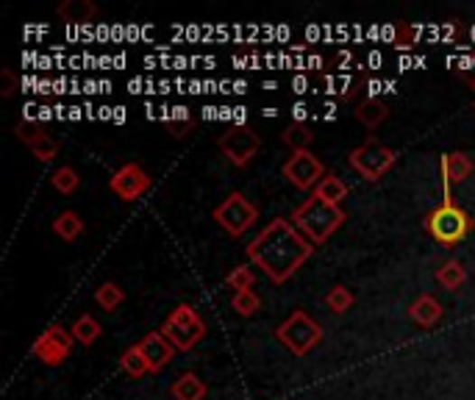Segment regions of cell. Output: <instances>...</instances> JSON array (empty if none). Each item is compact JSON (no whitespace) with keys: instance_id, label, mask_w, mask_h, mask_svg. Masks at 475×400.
Wrapping results in <instances>:
<instances>
[{"instance_id":"6da1fadb","label":"cell","mask_w":475,"mask_h":400,"mask_svg":"<svg viewBox=\"0 0 475 400\" xmlns=\"http://www.w3.org/2000/svg\"><path fill=\"white\" fill-rule=\"evenodd\" d=\"M314 253V245L292 226L286 217H275L247 245V259L273 284H286Z\"/></svg>"},{"instance_id":"7a4b0ae2","label":"cell","mask_w":475,"mask_h":400,"mask_svg":"<svg viewBox=\"0 0 475 400\" xmlns=\"http://www.w3.org/2000/svg\"><path fill=\"white\" fill-rule=\"evenodd\" d=\"M289 220L317 247L342 228V223L348 220V214L342 211V206L325 203L322 198L312 195L309 200H303L295 211H292Z\"/></svg>"},{"instance_id":"3957f363","label":"cell","mask_w":475,"mask_h":400,"mask_svg":"<svg viewBox=\"0 0 475 400\" xmlns=\"http://www.w3.org/2000/svg\"><path fill=\"white\" fill-rule=\"evenodd\" d=\"M423 226H425V231H428L436 242L445 245V247L459 245V242L467 239V234L472 231L470 214H467L464 209H459L453 200H445V203H440L436 209H431Z\"/></svg>"},{"instance_id":"277c9868","label":"cell","mask_w":475,"mask_h":400,"mask_svg":"<svg viewBox=\"0 0 475 400\" xmlns=\"http://www.w3.org/2000/svg\"><path fill=\"white\" fill-rule=\"evenodd\" d=\"M275 340L292 356H306L322 342V325L314 317H309L303 309H295L275 329Z\"/></svg>"},{"instance_id":"5b68a950","label":"cell","mask_w":475,"mask_h":400,"mask_svg":"<svg viewBox=\"0 0 475 400\" xmlns=\"http://www.w3.org/2000/svg\"><path fill=\"white\" fill-rule=\"evenodd\" d=\"M175 350H192L206 337V322L190 303H178L159 329Z\"/></svg>"},{"instance_id":"8992f818","label":"cell","mask_w":475,"mask_h":400,"mask_svg":"<svg viewBox=\"0 0 475 400\" xmlns=\"http://www.w3.org/2000/svg\"><path fill=\"white\" fill-rule=\"evenodd\" d=\"M397 162V153L392 148H387V144L376 142V139H368L364 144H359V148L350 151L348 156V164L350 170H356L364 181H378L384 178Z\"/></svg>"},{"instance_id":"52a82bcc","label":"cell","mask_w":475,"mask_h":400,"mask_svg":"<svg viewBox=\"0 0 475 400\" xmlns=\"http://www.w3.org/2000/svg\"><path fill=\"white\" fill-rule=\"evenodd\" d=\"M256 220H259V209H256L242 192H231L220 206L214 209V223L234 239L242 237Z\"/></svg>"},{"instance_id":"ba28073f","label":"cell","mask_w":475,"mask_h":400,"mask_svg":"<svg viewBox=\"0 0 475 400\" xmlns=\"http://www.w3.org/2000/svg\"><path fill=\"white\" fill-rule=\"evenodd\" d=\"M281 172H284V178L289 181V184L295 190H301V192H314L317 184L325 178V167L312 151H295L284 162Z\"/></svg>"},{"instance_id":"9c48e42d","label":"cell","mask_w":475,"mask_h":400,"mask_svg":"<svg viewBox=\"0 0 475 400\" xmlns=\"http://www.w3.org/2000/svg\"><path fill=\"white\" fill-rule=\"evenodd\" d=\"M217 144H220V151L226 153V159L234 167H247L253 162V156L259 153L262 139L256 136V131L247 128V126H234L220 139H217Z\"/></svg>"},{"instance_id":"30bf717a","label":"cell","mask_w":475,"mask_h":400,"mask_svg":"<svg viewBox=\"0 0 475 400\" xmlns=\"http://www.w3.org/2000/svg\"><path fill=\"white\" fill-rule=\"evenodd\" d=\"M72 334L64 329V325H51V329H45L40 337H36L33 342V356L42 361V365L48 367H59L67 361V356L72 353Z\"/></svg>"},{"instance_id":"8fae6325","label":"cell","mask_w":475,"mask_h":400,"mask_svg":"<svg viewBox=\"0 0 475 400\" xmlns=\"http://www.w3.org/2000/svg\"><path fill=\"white\" fill-rule=\"evenodd\" d=\"M108 190H112L120 200H139L151 190V175L139 164H123L112 178H108Z\"/></svg>"},{"instance_id":"7c38bea8","label":"cell","mask_w":475,"mask_h":400,"mask_svg":"<svg viewBox=\"0 0 475 400\" xmlns=\"http://www.w3.org/2000/svg\"><path fill=\"white\" fill-rule=\"evenodd\" d=\"M136 348H139V353L144 356V361H148L151 373H162V370L170 365V361H172V356H175V348L167 342V337H164L162 331L144 334V337L136 342Z\"/></svg>"},{"instance_id":"4fadbf2b","label":"cell","mask_w":475,"mask_h":400,"mask_svg":"<svg viewBox=\"0 0 475 400\" xmlns=\"http://www.w3.org/2000/svg\"><path fill=\"white\" fill-rule=\"evenodd\" d=\"M440 164H442V187H445V200H453V198H451L453 187H456V184H461V181H467V178L472 175L475 162H472L467 153L456 151V153L442 156V162H440Z\"/></svg>"},{"instance_id":"5bb4252c","label":"cell","mask_w":475,"mask_h":400,"mask_svg":"<svg viewBox=\"0 0 475 400\" xmlns=\"http://www.w3.org/2000/svg\"><path fill=\"white\" fill-rule=\"evenodd\" d=\"M442 303L433 295H420L412 306H409V317L420 325V329H433L436 322L442 320Z\"/></svg>"},{"instance_id":"9a60e30c","label":"cell","mask_w":475,"mask_h":400,"mask_svg":"<svg viewBox=\"0 0 475 400\" xmlns=\"http://www.w3.org/2000/svg\"><path fill=\"white\" fill-rule=\"evenodd\" d=\"M389 117V108L381 98H364L359 106H356V120L364 126V128H370L376 131L384 120Z\"/></svg>"},{"instance_id":"2e32d148","label":"cell","mask_w":475,"mask_h":400,"mask_svg":"<svg viewBox=\"0 0 475 400\" xmlns=\"http://www.w3.org/2000/svg\"><path fill=\"white\" fill-rule=\"evenodd\" d=\"M170 395L175 400H206L209 395V386L195 376V373H184L172 386H170Z\"/></svg>"},{"instance_id":"e0dca14e","label":"cell","mask_w":475,"mask_h":400,"mask_svg":"<svg viewBox=\"0 0 475 400\" xmlns=\"http://www.w3.org/2000/svg\"><path fill=\"white\" fill-rule=\"evenodd\" d=\"M98 14V9L89 4V0H67V4L59 6V17L67 20L70 25H87L92 17Z\"/></svg>"},{"instance_id":"ac0fdd59","label":"cell","mask_w":475,"mask_h":400,"mask_svg":"<svg viewBox=\"0 0 475 400\" xmlns=\"http://www.w3.org/2000/svg\"><path fill=\"white\" fill-rule=\"evenodd\" d=\"M53 234L64 242H76L84 234V220L76 211H61L53 220Z\"/></svg>"},{"instance_id":"d6986e66","label":"cell","mask_w":475,"mask_h":400,"mask_svg":"<svg viewBox=\"0 0 475 400\" xmlns=\"http://www.w3.org/2000/svg\"><path fill=\"white\" fill-rule=\"evenodd\" d=\"M312 195H317V198H322L325 203H334V206H340L345 198H348V184L340 178V175H325L320 184H317V190L312 192Z\"/></svg>"},{"instance_id":"ffe728a7","label":"cell","mask_w":475,"mask_h":400,"mask_svg":"<svg viewBox=\"0 0 475 400\" xmlns=\"http://www.w3.org/2000/svg\"><path fill=\"white\" fill-rule=\"evenodd\" d=\"M70 334H72V340H76L79 345L89 348V345H95L98 337H100V322H98L92 314H81L76 322H72Z\"/></svg>"},{"instance_id":"44dd1931","label":"cell","mask_w":475,"mask_h":400,"mask_svg":"<svg viewBox=\"0 0 475 400\" xmlns=\"http://www.w3.org/2000/svg\"><path fill=\"white\" fill-rule=\"evenodd\" d=\"M281 142L289 144L292 153H295V151H309V144L314 142V134H312V128L306 123H292V126L284 128Z\"/></svg>"},{"instance_id":"7402d4cb","label":"cell","mask_w":475,"mask_h":400,"mask_svg":"<svg viewBox=\"0 0 475 400\" xmlns=\"http://www.w3.org/2000/svg\"><path fill=\"white\" fill-rule=\"evenodd\" d=\"M464 281H467V270H464L461 262H456V259L445 262L440 270H436V284L445 286V289H451V293H456V289H459Z\"/></svg>"},{"instance_id":"603a6c76","label":"cell","mask_w":475,"mask_h":400,"mask_svg":"<svg viewBox=\"0 0 475 400\" xmlns=\"http://www.w3.org/2000/svg\"><path fill=\"white\" fill-rule=\"evenodd\" d=\"M95 301H98V306H100L103 312H115V309L126 301V293L120 289V284L106 281V284H100V286L95 289Z\"/></svg>"},{"instance_id":"cb8c5ba5","label":"cell","mask_w":475,"mask_h":400,"mask_svg":"<svg viewBox=\"0 0 475 400\" xmlns=\"http://www.w3.org/2000/svg\"><path fill=\"white\" fill-rule=\"evenodd\" d=\"M231 309L239 314V317H253L256 312L262 309V298L253 293V289H242V293H234L231 298Z\"/></svg>"},{"instance_id":"d4e9b609","label":"cell","mask_w":475,"mask_h":400,"mask_svg":"<svg viewBox=\"0 0 475 400\" xmlns=\"http://www.w3.org/2000/svg\"><path fill=\"white\" fill-rule=\"evenodd\" d=\"M120 367L131 376V378H142V376H148L151 367H148V361H144V356L139 353V348H128L120 358Z\"/></svg>"},{"instance_id":"484cf974","label":"cell","mask_w":475,"mask_h":400,"mask_svg":"<svg viewBox=\"0 0 475 400\" xmlns=\"http://www.w3.org/2000/svg\"><path fill=\"white\" fill-rule=\"evenodd\" d=\"M51 184L56 187V192H61V195H72V192L79 190L81 178H79V172L72 170V167H59V170L51 175Z\"/></svg>"},{"instance_id":"4316f807","label":"cell","mask_w":475,"mask_h":400,"mask_svg":"<svg viewBox=\"0 0 475 400\" xmlns=\"http://www.w3.org/2000/svg\"><path fill=\"white\" fill-rule=\"evenodd\" d=\"M325 306L331 309L334 314H345L350 306H353V293L348 286L337 284L334 289H328V295H325Z\"/></svg>"},{"instance_id":"83f0119b","label":"cell","mask_w":475,"mask_h":400,"mask_svg":"<svg viewBox=\"0 0 475 400\" xmlns=\"http://www.w3.org/2000/svg\"><path fill=\"white\" fill-rule=\"evenodd\" d=\"M31 153L40 159V162H53L59 156V142L51 134H45V136H40V139L31 144Z\"/></svg>"},{"instance_id":"f1b7e54d","label":"cell","mask_w":475,"mask_h":400,"mask_svg":"<svg viewBox=\"0 0 475 400\" xmlns=\"http://www.w3.org/2000/svg\"><path fill=\"white\" fill-rule=\"evenodd\" d=\"M253 281H256V275H253V270L245 267V265L234 267V270L226 275V284L234 289V293H242V289H253Z\"/></svg>"},{"instance_id":"f546056e","label":"cell","mask_w":475,"mask_h":400,"mask_svg":"<svg viewBox=\"0 0 475 400\" xmlns=\"http://www.w3.org/2000/svg\"><path fill=\"white\" fill-rule=\"evenodd\" d=\"M48 131L42 128V123H20L17 126V136L28 144V148H31V144L36 142V139H40V136H45Z\"/></svg>"},{"instance_id":"4dcf8cb0","label":"cell","mask_w":475,"mask_h":400,"mask_svg":"<svg viewBox=\"0 0 475 400\" xmlns=\"http://www.w3.org/2000/svg\"><path fill=\"white\" fill-rule=\"evenodd\" d=\"M292 117H295V123H306V117H309V106L301 100V103H295L292 106Z\"/></svg>"},{"instance_id":"1f68e13d","label":"cell","mask_w":475,"mask_h":400,"mask_svg":"<svg viewBox=\"0 0 475 400\" xmlns=\"http://www.w3.org/2000/svg\"><path fill=\"white\" fill-rule=\"evenodd\" d=\"M14 84H17L14 72H12V70H4V95H12V92H14Z\"/></svg>"},{"instance_id":"d6a6232c","label":"cell","mask_w":475,"mask_h":400,"mask_svg":"<svg viewBox=\"0 0 475 400\" xmlns=\"http://www.w3.org/2000/svg\"><path fill=\"white\" fill-rule=\"evenodd\" d=\"M381 92H387V84L384 81H368V98H378Z\"/></svg>"},{"instance_id":"836d02e7","label":"cell","mask_w":475,"mask_h":400,"mask_svg":"<svg viewBox=\"0 0 475 400\" xmlns=\"http://www.w3.org/2000/svg\"><path fill=\"white\" fill-rule=\"evenodd\" d=\"M292 87H295V92H298V95H303V92L309 89V79H306V76H295V81H292Z\"/></svg>"},{"instance_id":"e575fe53","label":"cell","mask_w":475,"mask_h":400,"mask_svg":"<svg viewBox=\"0 0 475 400\" xmlns=\"http://www.w3.org/2000/svg\"><path fill=\"white\" fill-rule=\"evenodd\" d=\"M245 120H247V112H245L242 106H237V108H234V126H247Z\"/></svg>"},{"instance_id":"d590c367","label":"cell","mask_w":475,"mask_h":400,"mask_svg":"<svg viewBox=\"0 0 475 400\" xmlns=\"http://www.w3.org/2000/svg\"><path fill=\"white\" fill-rule=\"evenodd\" d=\"M306 67H309V70H320V67H322V56H317V53H309V59H306Z\"/></svg>"},{"instance_id":"8d00e7d4","label":"cell","mask_w":475,"mask_h":400,"mask_svg":"<svg viewBox=\"0 0 475 400\" xmlns=\"http://www.w3.org/2000/svg\"><path fill=\"white\" fill-rule=\"evenodd\" d=\"M368 64H370V67L376 70V67H381V64H384V56H381L378 51H373V53L368 56Z\"/></svg>"},{"instance_id":"74e56055","label":"cell","mask_w":475,"mask_h":400,"mask_svg":"<svg viewBox=\"0 0 475 400\" xmlns=\"http://www.w3.org/2000/svg\"><path fill=\"white\" fill-rule=\"evenodd\" d=\"M350 59H353V56H350L348 51H340V70H348Z\"/></svg>"},{"instance_id":"f35d334b","label":"cell","mask_w":475,"mask_h":400,"mask_svg":"<svg viewBox=\"0 0 475 400\" xmlns=\"http://www.w3.org/2000/svg\"><path fill=\"white\" fill-rule=\"evenodd\" d=\"M234 92H237V95H245V92H247V84H245V81H234Z\"/></svg>"},{"instance_id":"ab89813d","label":"cell","mask_w":475,"mask_h":400,"mask_svg":"<svg viewBox=\"0 0 475 400\" xmlns=\"http://www.w3.org/2000/svg\"><path fill=\"white\" fill-rule=\"evenodd\" d=\"M67 112H70V117H72V120H79V117H81V108H79V106L67 108Z\"/></svg>"},{"instance_id":"60d3db41","label":"cell","mask_w":475,"mask_h":400,"mask_svg":"<svg viewBox=\"0 0 475 400\" xmlns=\"http://www.w3.org/2000/svg\"><path fill=\"white\" fill-rule=\"evenodd\" d=\"M115 120H117V123H123V120H126V108H120V106L115 108Z\"/></svg>"},{"instance_id":"b9f144b4","label":"cell","mask_w":475,"mask_h":400,"mask_svg":"<svg viewBox=\"0 0 475 400\" xmlns=\"http://www.w3.org/2000/svg\"><path fill=\"white\" fill-rule=\"evenodd\" d=\"M409 67H412V59H409V56L400 59V70H409Z\"/></svg>"},{"instance_id":"7bdbcfd3","label":"cell","mask_w":475,"mask_h":400,"mask_svg":"<svg viewBox=\"0 0 475 400\" xmlns=\"http://www.w3.org/2000/svg\"><path fill=\"white\" fill-rule=\"evenodd\" d=\"M470 89H472V92H475V76H472V79H470Z\"/></svg>"}]
</instances>
